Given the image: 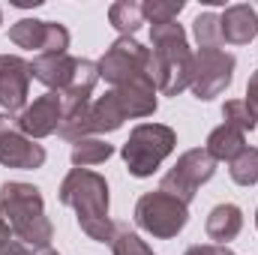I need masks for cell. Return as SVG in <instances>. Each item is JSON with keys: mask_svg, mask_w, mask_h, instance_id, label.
Listing matches in <instances>:
<instances>
[{"mask_svg": "<svg viewBox=\"0 0 258 255\" xmlns=\"http://www.w3.org/2000/svg\"><path fill=\"white\" fill-rule=\"evenodd\" d=\"M108 246H111L114 255H153V249L135 231H129L126 225H117V222H114V237H111Z\"/></svg>", "mask_w": 258, "mask_h": 255, "instance_id": "cell-25", "label": "cell"}, {"mask_svg": "<svg viewBox=\"0 0 258 255\" xmlns=\"http://www.w3.org/2000/svg\"><path fill=\"white\" fill-rule=\"evenodd\" d=\"M216 174V159L204 150V147H192L186 153L177 156V162L162 174L159 180V189L174 195L177 201L189 204L195 198V192L201 189L210 177Z\"/></svg>", "mask_w": 258, "mask_h": 255, "instance_id": "cell-7", "label": "cell"}, {"mask_svg": "<svg viewBox=\"0 0 258 255\" xmlns=\"http://www.w3.org/2000/svg\"><path fill=\"white\" fill-rule=\"evenodd\" d=\"M123 120H129L120 99L114 90H108L105 96H99L96 102H90V132L93 135H105V132H117L123 126Z\"/></svg>", "mask_w": 258, "mask_h": 255, "instance_id": "cell-18", "label": "cell"}, {"mask_svg": "<svg viewBox=\"0 0 258 255\" xmlns=\"http://www.w3.org/2000/svg\"><path fill=\"white\" fill-rule=\"evenodd\" d=\"M186 222H189V204L177 201L174 195L162 189L144 192L135 201V225L156 240L177 237L186 228Z\"/></svg>", "mask_w": 258, "mask_h": 255, "instance_id": "cell-5", "label": "cell"}, {"mask_svg": "<svg viewBox=\"0 0 258 255\" xmlns=\"http://www.w3.org/2000/svg\"><path fill=\"white\" fill-rule=\"evenodd\" d=\"M111 156H114V147H111L105 138H96V135L75 141V144H72V150H69L72 168H93V165L108 162Z\"/></svg>", "mask_w": 258, "mask_h": 255, "instance_id": "cell-20", "label": "cell"}, {"mask_svg": "<svg viewBox=\"0 0 258 255\" xmlns=\"http://www.w3.org/2000/svg\"><path fill=\"white\" fill-rule=\"evenodd\" d=\"M9 42L24 48V51H36V54H66L69 30L60 21L21 18L9 27Z\"/></svg>", "mask_w": 258, "mask_h": 255, "instance_id": "cell-9", "label": "cell"}, {"mask_svg": "<svg viewBox=\"0 0 258 255\" xmlns=\"http://www.w3.org/2000/svg\"><path fill=\"white\" fill-rule=\"evenodd\" d=\"M183 6H186L183 0H144L141 12H144V21L150 24H168V21H177Z\"/></svg>", "mask_w": 258, "mask_h": 255, "instance_id": "cell-24", "label": "cell"}, {"mask_svg": "<svg viewBox=\"0 0 258 255\" xmlns=\"http://www.w3.org/2000/svg\"><path fill=\"white\" fill-rule=\"evenodd\" d=\"M96 81H99V66H96V60H81V57H78L75 72H72V81L66 84V90L60 93L63 111L90 105V93H93Z\"/></svg>", "mask_w": 258, "mask_h": 255, "instance_id": "cell-17", "label": "cell"}, {"mask_svg": "<svg viewBox=\"0 0 258 255\" xmlns=\"http://www.w3.org/2000/svg\"><path fill=\"white\" fill-rule=\"evenodd\" d=\"M78 57L72 54H36L30 60V75L45 84L51 93H63L66 84L72 81V72H75Z\"/></svg>", "mask_w": 258, "mask_h": 255, "instance_id": "cell-14", "label": "cell"}, {"mask_svg": "<svg viewBox=\"0 0 258 255\" xmlns=\"http://www.w3.org/2000/svg\"><path fill=\"white\" fill-rule=\"evenodd\" d=\"M12 240H15V234H12V228H9V222H6V216H3V210H0V252H3Z\"/></svg>", "mask_w": 258, "mask_h": 255, "instance_id": "cell-29", "label": "cell"}, {"mask_svg": "<svg viewBox=\"0 0 258 255\" xmlns=\"http://www.w3.org/2000/svg\"><path fill=\"white\" fill-rule=\"evenodd\" d=\"M204 231L213 243L219 246H228L240 231H243V210L231 201L225 204H216L210 213H207V222H204Z\"/></svg>", "mask_w": 258, "mask_h": 255, "instance_id": "cell-16", "label": "cell"}, {"mask_svg": "<svg viewBox=\"0 0 258 255\" xmlns=\"http://www.w3.org/2000/svg\"><path fill=\"white\" fill-rule=\"evenodd\" d=\"M60 120H63V99H60V93H51V90L36 96L33 102H27V108L15 117L18 129L33 141L54 135L60 129Z\"/></svg>", "mask_w": 258, "mask_h": 255, "instance_id": "cell-12", "label": "cell"}, {"mask_svg": "<svg viewBox=\"0 0 258 255\" xmlns=\"http://www.w3.org/2000/svg\"><path fill=\"white\" fill-rule=\"evenodd\" d=\"M177 147V132L165 123H138L129 132L120 156L132 177H150Z\"/></svg>", "mask_w": 258, "mask_h": 255, "instance_id": "cell-4", "label": "cell"}, {"mask_svg": "<svg viewBox=\"0 0 258 255\" xmlns=\"http://www.w3.org/2000/svg\"><path fill=\"white\" fill-rule=\"evenodd\" d=\"M39 255H60V252H54V249H42Z\"/></svg>", "mask_w": 258, "mask_h": 255, "instance_id": "cell-31", "label": "cell"}, {"mask_svg": "<svg viewBox=\"0 0 258 255\" xmlns=\"http://www.w3.org/2000/svg\"><path fill=\"white\" fill-rule=\"evenodd\" d=\"M219 24H222V39L228 45H249L258 36V12L249 3L225 6V12L219 15Z\"/></svg>", "mask_w": 258, "mask_h": 255, "instance_id": "cell-13", "label": "cell"}, {"mask_svg": "<svg viewBox=\"0 0 258 255\" xmlns=\"http://www.w3.org/2000/svg\"><path fill=\"white\" fill-rule=\"evenodd\" d=\"M255 228H258V210H255Z\"/></svg>", "mask_w": 258, "mask_h": 255, "instance_id": "cell-33", "label": "cell"}, {"mask_svg": "<svg viewBox=\"0 0 258 255\" xmlns=\"http://www.w3.org/2000/svg\"><path fill=\"white\" fill-rule=\"evenodd\" d=\"M30 63L18 54H0V108L18 117L27 108L30 93Z\"/></svg>", "mask_w": 258, "mask_h": 255, "instance_id": "cell-11", "label": "cell"}, {"mask_svg": "<svg viewBox=\"0 0 258 255\" xmlns=\"http://www.w3.org/2000/svg\"><path fill=\"white\" fill-rule=\"evenodd\" d=\"M60 204L75 210L78 228L96 240V243H111L114 237V222L108 216V180L90 168H72L63 177L57 189Z\"/></svg>", "mask_w": 258, "mask_h": 255, "instance_id": "cell-1", "label": "cell"}, {"mask_svg": "<svg viewBox=\"0 0 258 255\" xmlns=\"http://www.w3.org/2000/svg\"><path fill=\"white\" fill-rule=\"evenodd\" d=\"M183 255H234L231 246H219V243H195Z\"/></svg>", "mask_w": 258, "mask_h": 255, "instance_id": "cell-27", "label": "cell"}, {"mask_svg": "<svg viewBox=\"0 0 258 255\" xmlns=\"http://www.w3.org/2000/svg\"><path fill=\"white\" fill-rule=\"evenodd\" d=\"M108 24L120 36H135V30L144 24L141 3H135V0H117V3H111L108 6Z\"/></svg>", "mask_w": 258, "mask_h": 255, "instance_id": "cell-21", "label": "cell"}, {"mask_svg": "<svg viewBox=\"0 0 258 255\" xmlns=\"http://www.w3.org/2000/svg\"><path fill=\"white\" fill-rule=\"evenodd\" d=\"M99 66V78L114 87H123L135 78H147L150 75V48H144L135 36H117L105 54L96 60Z\"/></svg>", "mask_w": 258, "mask_h": 255, "instance_id": "cell-6", "label": "cell"}, {"mask_svg": "<svg viewBox=\"0 0 258 255\" xmlns=\"http://www.w3.org/2000/svg\"><path fill=\"white\" fill-rule=\"evenodd\" d=\"M114 93H117V99H120L126 117H135V120H138V117H150V114H156V108H159L156 84H153L150 75H147V78H135V81H129L123 87H114Z\"/></svg>", "mask_w": 258, "mask_h": 255, "instance_id": "cell-15", "label": "cell"}, {"mask_svg": "<svg viewBox=\"0 0 258 255\" xmlns=\"http://www.w3.org/2000/svg\"><path fill=\"white\" fill-rule=\"evenodd\" d=\"M243 102L249 105V111L255 114V120H258V69L249 75V81H246V99Z\"/></svg>", "mask_w": 258, "mask_h": 255, "instance_id": "cell-28", "label": "cell"}, {"mask_svg": "<svg viewBox=\"0 0 258 255\" xmlns=\"http://www.w3.org/2000/svg\"><path fill=\"white\" fill-rule=\"evenodd\" d=\"M0 210L15 234V240H21L24 246L33 249H51L54 240V225L45 216V201L42 192L33 183L24 180H6L0 186Z\"/></svg>", "mask_w": 258, "mask_h": 255, "instance_id": "cell-3", "label": "cell"}, {"mask_svg": "<svg viewBox=\"0 0 258 255\" xmlns=\"http://www.w3.org/2000/svg\"><path fill=\"white\" fill-rule=\"evenodd\" d=\"M243 147H246V135L237 132L234 126H228V123H222V126L213 129V132L207 135V144H204V150H207L216 162H231Z\"/></svg>", "mask_w": 258, "mask_h": 255, "instance_id": "cell-19", "label": "cell"}, {"mask_svg": "<svg viewBox=\"0 0 258 255\" xmlns=\"http://www.w3.org/2000/svg\"><path fill=\"white\" fill-rule=\"evenodd\" d=\"M0 255H30V246H24L21 240H12V243H9Z\"/></svg>", "mask_w": 258, "mask_h": 255, "instance_id": "cell-30", "label": "cell"}, {"mask_svg": "<svg viewBox=\"0 0 258 255\" xmlns=\"http://www.w3.org/2000/svg\"><path fill=\"white\" fill-rule=\"evenodd\" d=\"M42 162H45V147L27 138L12 114L0 111V165L33 171V168H42Z\"/></svg>", "mask_w": 258, "mask_h": 255, "instance_id": "cell-10", "label": "cell"}, {"mask_svg": "<svg viewBox=\"0 0 258 255\" xmlns=\"http://www.w3.org/2000/svg\"><path fill=\"white\" fill-rule=\"evenodd\" d=\"M222 120H225L228 126H234L237 132H243V135L258 126L255 114L249 111V105H246L243 99H228V102L222 105Z\"/></svg>", "mask_w": 258, "mask_h": 255, "instance_id": "cell-26", "label": "cell"}, {"mask_svg": "<svg viewBox=\"0 0 258 255\" xmlns=\"http://www.w3.org/2000/svg\"><path fill=\"white\" fill-rule=\"evenodd\" d=\"M234 54L222 51V48H201L195 51V63H192V90L195 99L201 102H210L216 99L219 93H225L234 81Z\"/></svg>", "mask_w": 258, "mask_h": 255, "instance_id": "cell-8", "label": "cell"}, {"mask_svg": "<svg viewBox=\"0 0 258 255\" xmlns=\"http://www.w3.org/2000/svg\"><path fill=\"white\" fill-rule=\"evenodd\" d=\"M192 63L195 51L189 48L183 24H150V78L156 84V93L177 96L189 90Z\"/></svg>", "mask_w": 258, "mask_h": 255, "instance_id": "cell-2", "label": "cell"}, {"mask_svg": "<svg viewBox=\"0 0 258 255\" xmlns=\"http://www.w3.org/2000/svg\"><path fill=\"white\" fill-rule=\"evenodd\" d=\"M192 36H195V42H198V51H201V48H222L225 39H222L219 15H216V12H201V15H195Z\"/></svg>", "mask_w": 258, "mask_h": 255, "instance_id": "cell-22", "label": "cell"}, {"mask_svg": "<svg viewBox=\"0 0 258 255\" xmlns=\"http://www.w3.org/2000/svg\"><path fill=\"white\" fill-rule=\"evenodd\" d=\"M228 174L237 186H255L258 183V147H243L231 162H228Z\"/></svg>", "mask_w": 258, "mask_h": 255, "instance_id": "cell-23", "label": "cell"}, {"mask_svg": "<svg viewBox=\"0 0 258 255\" xmlns=\"http://www.w3.org/2000/svg\"><path fill=\"white\" fill-rule=\"evenodd\" d=\"M0 24H3V9H0Z\"/></svg>", "mask_w": 258, "mask_h": 255, "instance_id": "cell-32", "label": "cell"}]
</instances>
